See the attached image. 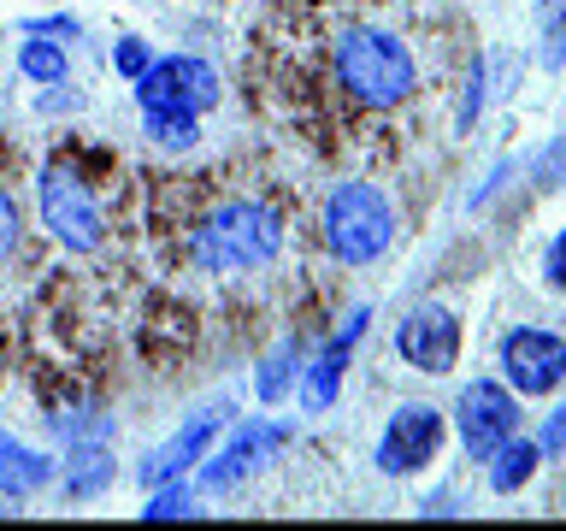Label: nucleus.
Listing matches in <instances>:
<instances>
[{"label": "nucleus", "instance_id": "8", "mask_svg": "<svg viewBox=\"0 0 566 531\" xmlns=\"http://www.w3.org/2000/svg\"><path fill=\"white\" fill-rule=\"evenodd\" d=\"M437 455H442V414L424 402H401L396 414H389L371 460H378V472H389V478H413V472L431 467Z\"/></svg>", "mask_w": 566, "mask_h": 531}, {"label": "nucleus", "instance_id": "17", "mask_svg": "<svg viewBox=\"0 0 566 531\" xmlns=\"http://www.w3.org/2000/svg\"><path fill=\"white\" fill-rule=\"evenodd\" d=\"M148 142L154 148H171L184 154L201 142V113H148Z\"/></svg>", "mask_w": 566, "mask_h": 531}, {"label": "nucleus", "instance_id": "13", "mask_svg": "<svg viewBox=\"0 0 566 531\" xmlns=\"http://www.w3.org/2000/svg\"><path fill=\"white\" fill-rule=\"evenodd\" d=\"M53 472H60V460H48V455H35L24 449V442H12V437H0V496H35V490H48L53 485Z\"/></svg>", "mask_w": 566, "mask_h": 531}, {"label": "nucleus", "instance_id": "12", "mask_svg": "<svg viewBox=\"0 0 566 531\" xmlns=\"http://www.w3.org/2000/svg\"><path fill=\"white\" fill-rule=\"evenodd\" d=\"M366 331V308H354L343 319V331L331 336L325 348H318V361L307 366V378H301V402H307V414H325V407L336 402V389H343V366H348V348L360 343Z\"/></svg>", "mask_w": 566, "mask_h": 531}, {"label": "nucleus", "instance_id": "2", "mask_svg": "<svg viewBox=\"0 0 566 531\" xmlns=\"http://www.w3.org/2000/svg\"><path fill=\"white\" fill-rule=\"evenodd\" d=\"M336 83H343L360 106L389 113V106H401L419 88V65H413V53H407L401 35L360 24L336 42Z\"/></svg>", "mask_w": 566, "mask_h": 531}, {"label": "nucleus", "instance_id": "16", "mask_svg": "<svg viewBox=\"0 0 566 531\" xmlns=\"http://www.w3.org/2000/svg\"><path fill=\"white\" fill-rule=\"evenodd\" d=\"M18 71H24L30 83H48V88H53V83H65V71H71V65H65V48H60V42H48V35L35 30L30 42L18 48Z\"/></svg>", "mask_w": 566, "mask_h": 531}, {"label": "nucleus", "instance_id": "7", "mask_svg": "<svg viewBox=\"0 0 566 531\" xmlns=\"http://www.w3.org/2000/svg\"><path fill=\"white\" fill-rule=\"evenodd\" d=\"M502 378L513 396H555L566 384V336L543 325H513L502 336Z\"/></svg>", "mask_w": 566, "mask_h": 531}, {"label": "nucleus", "instance_id": "9", "mask_svg": "<svg viewBox=\"0 0 566 531\" xmlns=\"http://www.w3.org/2000/svg\"><path fill=\"white\" fill-rule=\"evenodd\" d=\"M396 354L424 378H449L460 366V319L437 301H424L396 325Z\"/></svg>", "mask_w": 566, "mask_h": 531}, {"label": "nucleus", "instance_id": "3", "mask_svg": "<svg viewBox=\"0 0 566 531\" xmlns=\"http://www.w3.org/2000/svg\"><path fill=\"white\" fill-rule=\"evenodd\" d=\"M318 230H325V248L343 266H371L396 242V207H389V195L378 184L348 177V184H336L325 195V225Z\"/></svg>", "mask_w": 566, "mask_h": 531}, {"label": "nucleus", "instance_id": "11", "mask_svg": "<svg viewBox=\"0 0 566 531\" xmlns=\"http://www.w3.org/2000/svg\"><path fill=\"white\" fill-rule=\"evenodd\" d=\"M219 425H224L219 407H201L189 425H177V431L159 442L148 460H142V485L159 490V485H171V478H184L195 460H207V442H212V431H219Z\"/></svg>", "mask_w": 566, "mask_h": 531}, {"label": "nucleus", "instance_id": "10", "mask_svg": "<svg viewBox=\"0 0 566 531\" xmlns=\"http://www.w3.org/2000/svg\"><path fill=\"white\" fill-rule=\"evenodd\" d=\"M277 449H283V425H272V419H242L237 431H230L224 449L201 467V485H207V490H237L242 478H254V472L272 467Z\"/></svg>", "mask_w": 566, "mask_h": 531}, {"label": "nucleus", "instance_id": "18", "mask_svg": "<svg viewBox=\"0 0 566 531\" xmlns=\"http://www.w3.org/2000/svg\"><path fill=\"white\" fill-rule=\"evenodd\" d=\"M184 513H201V508H195V490L171 478V485L154 490V502L142 508V520H184Z\"/></svg>", "mask_w": 566, "mask_h": 531}, {"label": "nucleus", "instance_id": "1", "mask_svg": "<svg viewBox=\"0 0 566 531\" xmlns=\"http://www.w3.org/2000/svg\"><path fill=\"white\" fill-rule=\"evenodd\" d=\"M283 248V219L260 201H224L212 207L189 237V260L201 272H254L272 266Z\"/></svg>", "mask_w": 566, "mask_h": 531}, {"label": "nucleus", "instance_id": "15", "mask_svg": "<svg viewBox=\"0 0 566 531\" xmlns=\"http://www.w3.org/2000/svg\"><path fill=\"white\" fill-rule=\"evenodd\" d=\"M113 455L95 449V442H77V455L65 460V496L71 502H83V496H101L106 485H113Z\"/></svg>", "mask_w": 566, "mask_h": 531}, {"label": "nucleus", "instance_id": "6", "mask_svg": "<svg viewBox=\"0 0 566 531\" xmlns=\"http://www.w3.org/2000/svg\"><path fill=\"white\" fill-rule=\"evenodd\" d=\"M454 431H460L472 460H490L513 431H520V396L495 378H472L454 396Z\"/></svg>", "mask_w": 566, "mask_h": 531}, {"label": "nucleus", "instance_id": "19", "mask_svg": "<svg viewBox=\"0 0 566 531\" xmlns=\"http://www.w3.org/2000/svg\"><path fill=\"white\" fill-rule=\"evenodd\" d=\"M290 384H295V343L277 348L272 361L260 366V384L254 389H260V402H283V389H290Z\"/></svg>", "mask_w": 566, "mask_h": 531}, {"label": "nucleus", "instance_id": "22", "mask_svg": "<svg viewBox=\"0 0 566 531\" xmlns=\"http://www.w3.org/2000/svg\"><path fill=\"white\" fill-rule=\"evenodd\" d=\"M543 278H548V290H566V230L555 242H548V260H543Z\"/></svg>", "mask_w": 566, "mask_h": 531}, {"label": "nucleus", "instance_id": "23", "mask_svg": "<svg viewBox=\"0 0 566 531\" xmlns=\"http://www.w3.org/2000/svg\"><path fill=\"white\" fill-rule=\"evenodd\" d=\"M537 177L543 184H566V142H548V154L537 159Z\"/></svg>", "mask_w": 566, "mask_h": 531}, {"label": "nucleus", "instance_id": "14", "mask_svg": "<svg viewBox=\"0 0 566 531\" xmlns=\"http://www.w3.org/2000/svg\"><path fill=\"white\" fill-rule=\"evenodd\" d=\"M537 467H543V449H537V437H520L513 431L502 449L490 455V490L495 496H513V490H525L531 478H537Z\"/></svg>", "mask_w": 566, "mask_h": 531}, {"label": "nucleus", "instance_id": "25", "mask_svg": "<svg viewBox=\"0 0 566 531\" xmlns=\"http://www.w3.org/2000/svg\"><path fill=\"white\" fill-rule=\"evenodd\" d=\"M0 437H7V431H0Z\"/></svg>", "mask_w": 566, "mask_h": 531}, {"label": "nucleus", "instance_id": "20", "mask_svg": "<svg viewBox=\"0 0 566 531\" xmlns=\"http://www.w3.org/2000/svg\"><path fill=\"white\" fill-rule=\"evenodd\" d=\"M18 237H24V219H18V201H12V189L0 184V266H7L18 254Z\"/></svg>", "mask_w": 566, "mask_h": 531}, {"label": "nucleus", "instance_id": "24", "mask_svg": "<svg viewBox=\"0 0 566 531\" xmlns=\"http://www.w3.org/2000/svg\"><path fill=\"white\" fill-rule=\"evenodd\" d=\"M537 449H543V460L566 449V407H555V414H548V431L537 437Z\"/></svg>", "mask_w": 566, "mask_h": 531}, {"label": "nucleus", "instance_id": "21", "mask_svg": "<svg viewBox=\"0 0 566 531\" xmlns=\"http://www.w3.org/2000/svg\"><path fill=\"white\" fill-rule=\"evenodd\" d=\"M113 65L124 71V77H142V71L154 65V53H148V42H142V35H118V48H113Z\"/></svg>", "mask_w": 566, "mask_h": 531}, {"label": "nucleus", "instance_id": "5", "mask_svg": "<svg viewBox=\"0 0 566 531\" xmlns=\"http://www.w3.org/2000/svg\"><path fill=\"white\" fill-rule=\"evenodd\" d=\"M219 71L207 60H189V53H171V60H154L136 77V106L142 113H207L219 106Z\"/></svg>", "mask_w": 566, "mask_h": 531}, {"label": "nucleus", "instance_id": "4", "mask_svg": "<svg viewBox=\"0 0 566 531\" xmlns=\"http://www.w3.org/2000/svg\"><path fill=\"white\" fill-rule=\"evenodd\" d=\"M35 207H42V225L60 248H71V254H95L101 248L106 212L95 201V189H88L71 166H48L35 177Z\"/></svg>", "mask_w": 566, "mask_h": 531}]
</instances>
